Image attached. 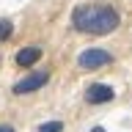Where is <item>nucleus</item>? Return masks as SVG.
Masks as SVG:
<instances>
[{
  "instance_id": "nucleus-1",
  "label": "nucleus",
  "mask_w": 132,
  "mask_h": 132,
  "mask_svg": "<svg viewBox=\"0 0 132 132\" xmlns=\"http://www.w3.org/2000/svg\"><path fill=\"white\" fill-rule=\"evenodd\" d=\"M118 22H121V16L113 6L88 3V6H77L72 11V28L80 33H91V36H107L118 28Z\"/></svg>"
},
{
  "instance_id": "nucleus-2",
  "label": "nucleus",
  "mask_w": 132,
  "mask_h": 132,
  "mask_svg": "<svg viewBox=\"0 0 132 132\" xmlns=\"http://www.w3.org/2000/svg\"><path fill=\"white\" fill-rule=\"evenodd\" d=\"M113 61V55L107 52V50H99V47H91V50H82L80 55H77V66H80L82 72H94V69H102Z\"/></svg>"
},
{
  "instance_id": "nucleus-3",
  "label": "nucleus",
  "mask_w": 132,
  "mask_h": 132,
  "mask_svg": "<svg viewBox=\"0 0 132 132\" xmlns=\"http://www.w3.org/2000/svg\"><path fill=\"white\" fill-rule=\"evenodd\" d=\"M47 82H50V72H47V69H39V72H30L28 77H22V80H16L11 91H14L16 96H25V94H33V91L44 88Z\"/></svg>"
},
{
  "instance_id": "nucleus-4",
  "label": "nucleus",
  "mask_w": 132,
  "mask_h": 132,
  "mask_svg": "<svg viewBox=\"0 0 132 132\" xmlns=\"http://www.w3.org/2000/svg\"><path fill=\"white\" fill-rule=\"evenodd\" d=\"M113 96H116V91L110 88V85H105V82H94V85H88V91H85V102H88V105H105V102H110Z\"/></svg>"
},
{
  "instance_id": "nucleus-5",
  "label": "nucleus",
  "mask_w": 132,
  "mask_h": 132,
  "mask_svg": "<svg viewBox=\"0 0 132 132\" xmlns=\"http://www.w3.org/2000/svg\"><path fill=\"white\" fill-rule=\"evenodd\" d=\"M39 58H41V50L39 47H22L19 52H16L14 61H16V66H33Z\"/></svg>"
},
{
  "instance_id": "nucleus-6",
  "label": "nucleus",
  "mask_w": 132,
  "mask_h": 132,
  "mask_svg": "<svg viewBox=\"0 0 132 132\" xmlns=\"http://www.w3.org/2000/svg\"><path fill=\"white\" fill-rule=\"evenodd\" d=\"M39 132H63V121H44Z\"/></svg>"
},
{
  "instance_id": "nucleus-7",
  "label": "nucleus",
  "mask_w": 132,
  "mask_h": 132,
  "mask_svg": "<svg viewBox=\"0 0 132 132\" xmlns=\"http://www.w3.org/2000/svg\"><path fill=\"white\" fill-rule=\"evenodd\" d=\"M11 33H14V22H11V19H0V39L6 41Z\"/></svg>"
},
{
  "instance_id": "nucleus-8",
  "label": "nucleus",
  "mask_w": 132,
  "mask_h": 132,
  "mask_svg": "<svg viewBox=\"0 0 132 132\" xmlns=\"http://www.w3.org/2000/svg\"><path fill=\"white\" fill-rule=\"evenodd\" d=\"M0 132H14V127L11 124H0Z\"/></svg>"
},
{
  "instance_id": "nucleus-9",
  "label": "nucleus",
  "mask_w": 132,
  "mask_h": 132,
  "mask_svg": "<svg viewBox=\"0 0 132 132\" xmlns=\"http://www.w3.org/2000/svg\"><path fill=\"white\" fill-rule=\"evenodd\" d=\"M91 132H105V129H102V127H94V129H91Z\"/></svg>"
}]
</instances>
